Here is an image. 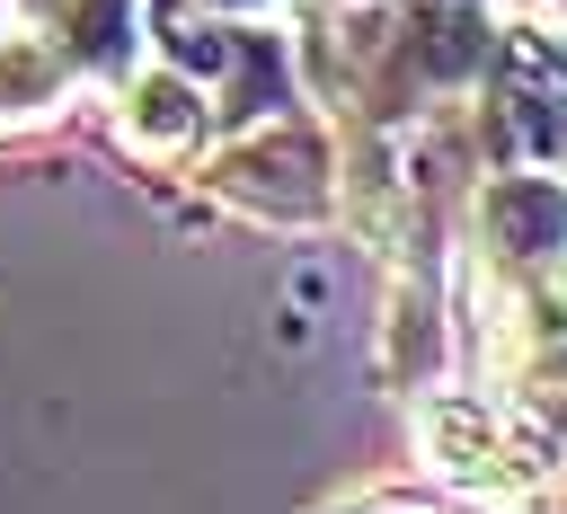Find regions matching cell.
<instances>
[{
    "label": "cell",
    "instance_id": "1",
    "mask_svg": "<svg viewBox=\"0 0 567 514\" xmlns=\"http://www.w3.org/2000/svg\"><path fill=\"white\" fill-rule=\"evenodd\" d=\"M230 195H248V204H275V213H301V204H319V151H310V133H257L248 151H230L221 168H213Z\"/></svg>",
    "mask_w": 567,
    "mask_h": 514
},
{
    "label": "cell",
    "instance_id": "2",
    "mask_svg": "<svg viewBox=\"0 0 567 514\" xmlns=\"http://www.w3.org/2000/svg\"><path fill=\"white\" fill-rule=\"evenodd\" d=\"M487 239L505 248V257H567V186H549V177H505L496 195H487Z\"/></svg>",
    "mask_w": 567,
    "mask_h": 514
},
{
    "label": "cell",
    "instance_id": "3",
    "mask_svg": "<svg viewBox=\"0 0 567 514\" xmlns=\"http://www.w3.org/2000/svg\"><path fill=\"white\" fill-rule=\"evenodd\" d=\"M425 452L452 470V479H470V487H505L514 479V443L496 434V417L487 408H470V399H443L434 417H425Z\"/></svg>",
    "mask_w": 567,
    "mask_h": 514
},
{
    "label": "cell",
    "instance_id": "4",
    "mask_svg": "<svg viewBox=\"0 0 567 514\" xmlns=\"http://www.w3.org/2000/svg\"><path fill=\"white\" fill-rule=\"evenodd\" d=\"M124 133H133V151H151V160H177V151L204 133V97H195L177 71H142L133 97H124Z\"/></svg>",
    "mask_w": 567,
    "mask_h": 514
},
{
    "label": "cell",
    "instance_id": "5",
    "mask_svg": "<svg viewBox=\"0 0 567 514\" xmlns=\"http://www.w3.org/2000/svg\"><path fill=\"white\" fill-rule=\"evenodd\" d=\"M53 80H62V62H53L35 35H9V44H0V106H9V97H18V106H44Z\"/></svg>",
    "mask_w": 567,
    "mask_h": 514
},
{
    "label": "cell",
    "instance_id": "6",
    "mask_svg": "<svg viewBox=\"0 0 567 514\" xmlns=\"http://www.w3.org/2000/svg\"><path fill=\"white\" fill-rule=\"evenodd\" d=\"M230 9H257V0H230Z\"/></svg>",
    "mask_w": 567,
    "mask_h": 514
}]
</instances>
